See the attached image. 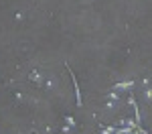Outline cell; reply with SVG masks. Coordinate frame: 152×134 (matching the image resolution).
<instances>
[{
	"instance_id": "6",
	"label": "cell",
	"mask_w": 152,
	"mask_h": 134,
	"mask_svg": "<svg viewBox=\"0 0 152 134\" xmlns=\"http://www.w3.org/2000/svg\"><path fill=\"white\" fill-rule=\"evenodd\" d=\"M67 126H71V128L75 126V118L73 116H67Z\"/></svg>"
},
{
	"instance_id": "4",
	"label": "cell",
	"mask_w": 152,
	"mask_h": 134,
	"mask_svg": "<svg viewBox=\"0 0 152 134\" xmlns=\"http://www.w3.org/2000/svg\"><path fill=\"white\" fill-rule=\"evenodd\" d=\"M31 79H35V81H39V83H41V81H43V75H41L39 71H33V73H31Z\"/></svg>"
},
{
	"instance_id": "7",
	"label": "cell",
	"mask_w": 152,
	"mask_h": 134,
	"mask_svg": "<svg viewBox=\"0 0 152 134\" xmlns=\"http://www.w3.org/2000/svg\"><path fill=\"white\" fill-rule=\"evenodd\" d=\"M61 132H63V134H71V128H69V126H65V128H63Z\"/></svg>"
},
{
	"instance_id": "2",
	"label": "cell",
	"mask_w": 152,
	"mask_h": 134,
	"mask_svg": "<svg viewBox=\"0 0 152 134\" xmlns=\"http://www.w3.org/2000/svg\"><path fill=\"white\" fill-rule=\"evenodd\" d=\"M67 69H69L71 81H73V87H75V102H77V106H81V92H79V85H77V79H75V73L71 71V67H67Z\"/></svg>"
},
{
	"instance_id": "5",
	"label": "cell",
	"mask_w": 152,
	"mask_h": 134,
	"mask_svg": "<svg viewBox=\"0 0 152 134\" xmlns=\"http://www.w3.org/2000/svg\"><path fill=\"white\" fill-rule=\"evenodd\" d=\"M144 96H146L148 102H152V87H150V85H148V87H144Z\"/></svg>"
},
{
	"instance_id": "1",
	"label": "cell",
	"mask_w": 152,
	"mask_h": 134,
	"mask_svg": "<svg viewBox=\"0 0 152 134\" xmlns=\"http://www.w3.org/2000/svg\"><path fill=\"white\" fill-rule=\"evenodd\" d=\"M134 85H136V81H132V79H126V81H120V83H116V85H114V89L122 94V92H130Z\"/></svg>"
},
{
	"instance_id": "3",
	"label": "cell",
	"mask_w": 152,
	"mask_h": 134,
	"mask_svg": "<svg viewBox=\"0 0 152 134\" xmlns=\"http://www.w3.org/2000/svg\"><path fill=\"white\" fill-rule=\"evenodd\" d=\"M107 100H110V104H114V102H120V92L112 89V92L107 94Z\"/></svg>"
},
{
	"instance_id": "8",
	"label": "cell",
	"mask_w": 152,
	"mask_h": 134,
	"mask_svg": "<svg viewBox=\"0 0 152 134\" xmlns=\"http://www.w3.org/2000/svg\"><path fill=\"white\" fill-rule=\"evenodd\" d=\"M61 134H63V132H61Z\"/></svg>"
}]
</instances>
